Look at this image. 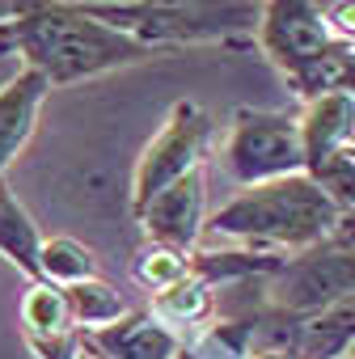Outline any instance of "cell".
Segmentation results:
<instances>
[{"mask_svg":"<svg viewBox=\"0 0 355 359\" xmlns=\"http://www.w3.org/2000/svg\"><path fill=\"white\" fill-rule=\"evenodd\" d=\"M5 55H22V64L51 89H64L114 68L156 60L161 51L98 22L85 13V5H18L9 22H0V60Z\"/></svg>","mask_w":355,"mask_h":359,"instance_id":"1","label":"cell"},{"mask_svg":"<svg viewBox=\"0 0 355 359\" xmlns=\"http://www.w3.org/2000/svg\"><path fill=\"white\" fill-rule=\"evenodd\" d=\"M338 212L334 203L313 187L309 173H292L267 187H250L241 195H233L220 212L208 216V233L216 237H233L246 241L262 254H304L313 245H321L334 229Z\"/></svg>","mask_w":355,"mask_h":359,"instance_id":"2","label":"cell"},{"mask_svg":"<svg viewBox=\"0 0 355 359\" xmlns=\"http://www.w3.org/2000/svg\"><path fill=\"white\" fill-rule=\"evenodd\" d=\"M254 43L292 81L300 102L330 93L334 60L347 51V43H338V34L330 30L326 9L309 5V0H271V5H258Z\"/></svg>","mask_w":355,"mask_h":359,"instance_id":"3","label":"cell"},{"mask_svg":"<svg viewBox=\"0 0 355 359\" xmlns=\"http://www.w3.org/2000/svg\"><path fill=\"white\" fill-rule=\"evenodd\" d=\"M85 13H93L98 22L140 39L144 47L152 51H169L178 43H237L241 30H254L258 26V9L254 5H144V0H123V5H85Z\"/></svg>","mask_w":355,"mask_h":359,"instance_id":"4","label":"cell"},{"mask_svg":"<svg viewBox=\"0 0 355 359\" xmlns=\"http://www.w3.org/2000/svg\"><path fill=\"white\" fill-rule=\"evenodd\" d=\"M220 165L237 187H267L279 177L304 173V148H300V118L292 110H233Z\"/></svg>","mask_w":355,"mask_h":359,"instance_id":"5","label":"cell"},{"mask_svg":"<svg viewBox=\"0 0 355 359\" xmlns=\"http://www.w3.org/2000/svg\"><path fill=\"white\" fill-rule=\"evenodd\" d=\"M355 292V254L351 250H334V245H313L296 258H288L267 287V313L283 325H296L321 309H330L334 300Z\"/></svg>","mask_w":355,"mask_h":359,"instance_id":"6","label":"cell"},{"mask_svg":"<svg viewBox=\"0 0 355 359\" xmlns=\"http://www.w3.org/2000/svg\"><path fill=\"white\" fill-rule=\"evenodd\" d=\"M212 144V114L195 102H178L165 118V127L152 135V144L144 148L135 177H131V212L140 216L161 191H169L173 182H182L187 173L203 169Z\"/></svg>","mask_w":355,"mask_h":359,"instance_id":"7","label":"cell"},{"mask_svg":"<svg viewBox=\"0 0 355 359\" xmlns=\"http://www.w3.org/2000/svg\"><path fill=\"white\" fill-rule=\"evenodd\" d=\"M135 220L144 224L148 241L191 254L195 241L203 237V224H208V177H203V169L187 173L182 182L161 191Z\"/></svg>","mask_w":355,"mask_h":359,"instance_id":"8","label":"cell"},{"mask_svg":"<svg viewBox=\"0 0 355 359\" xmlns=\"http://www.w3.org/2000/svg\"><path fill=\"white\" fill-rule=\"evenodd\" d=\"M81 346H89L98 359H178L187 342L178 330L156 321L148 309H135L102 330L81 334Z\"/></svg>","mask_w":355,"mask_h":359,"instance_id":"9","label":"cell"},{"mask_svg":"<svg viewBox=\"0 0 355 359\" xmlns=\"http://www.w3.org/2000/svg\"><path fill=\"white\" fill-rule=\"evenodd\" d=\"M22 334L39 359H76L81 330L72 321L64 287L43 283V279L30 283V292L22 296Z\"/></svg>","mask_w":355,"mask_h":359,"instance_id":"10","label":"cell"},{"mask_svg":"<svg viewBox=\"0 0 355 359\" xmlns=\"http://www.w3.org/2000/svg\"><path fill=\"white\" fill-rule=\"evenodd\" d=\"M355 346V292L334 300L330 309L288 325L279 355L288 359H347Z\"/></svg>","mask_w":355,"mask_h":359,"instance_id":"11","label":"cell"},{"mask_svg":"<svg viewBox=\"0 0 355 359\" xmlns=\"http://www.w3.org/2000/svg\"><path fill=\"white\" fill-rule=\"evenodd\" d=\"M47 93H51V85L30 68H22L13 81L0 85V173H5L18 161V152L30 144Z\"/></svg>","mask_w":355,"mask_h":359,"instance_id":"12","label":"cell"},{"mask_svg":"<svg viewBox=\"0 0 355 359\" xmlns=\"http://www.w3.org/2000/svg\"><path fill=\"white\" fill-rule=\"evenodd\" d=\"M300 118V148H304V173L321 161H330L334 152H342L351 144L355 131V102L347 93H321L313 102H304Z\"/></svg>","mask_w":355,"mask_h":359,"instance_id":"13","label":"cell"},{"mask_svg":"<svg viewBox=\"0 0 355 359\" xmlns=\"http://www.w3.org/2000/svg\"><path fill=\"white\" fill-rule=\"evenodd\" d=\"M39 250H43V233L30 220V212L0 187V258L13 262L30 283H39Z\"/></svg>","mask_w":355,"mask_h":359,"instance_id":"14","label":"cell"},{"mask_svg":"<svg viewBox=\"0 0 355 359\" xmlns=\"http://www.w3.org/2000/svg\"><path fill=\"white\" fill-rule=\"evenodd\" d=\"M156 321H165L169 330L173 325H199L216 313V287H208L203 279L187 275L182 283H173L165 292L152 296V309H148Z\"/></svg>","mask_w":355,"mask_h":359,"instance_id":"15","label":"cell"},{"mask_svg":"<svg viewBox=\"0 0 355 359\" xmlns=\"http://www.w3.org/2000/svg\"><path fill=\"white\" fill-rule=\"evenodd\" d=\"M39 279L55 283V287H72V283L98 279V258L76 237H51L39 250Z\"/></svg>","mask_w":355,"mask_h":359,"instance_id":"16","label":"cell"},{"mask_svg":"<svg viewBox=\"0 0 355 359\" xmlns=\"http://www.w3.org/2000/svg\"><path fill=\"white\" fill-rule=\"evenodd\" d=\"M64 296H68V309H72V321H76V330H81V334L102 330V325H110V321H119V317L127 313L123 296H119L106 279L72 283V287H64Z\"/></svg>","mask_w":355,"mask_h":359,"instance_id":"17","label":"cell"},{"mask_svg":"<svg viewBox=\"0 0 355 359\" xmlns=\"http://www.w3.org/2000/svg\"><path fill=\"white\" fill-rule=\"evenodd\" d=\"M131 275H135V283H140V287H148V292L156 296V292H165V287H173V283H182V279L191 275V254L148 241V245L135 254Z\"/></svg>","mask_w":355,"mask_h":359,"instance_id":"18","label":"cell"},{"mask_svg":"<svg viewBox=\"0 0 355 359\" xmlns=\"http://www.w3.org/2000/svg\"><path fill=\"white\" fill-rule=\"evenodd\" d=\"M309 177H313V187L334 203V212H351L355 208V152H347V148L334 152L330 161L313 165Z\"/></svg>","mask_w":355,"mask_h":359,"instance_id":"19","label":"cell"},{"mask_svg":"<svg viewBox=\"0 0 355 359\" xmlns=\"http://www.w3.org/2000/svg\"><path fill=\"white\" fill-rule=\"evenodd\" d=\"M330 93H347L355 102V47H347L338 60H334V72H330Z\"/></svg>","mask_w":355,"mask_h":359,"instance_id":"20","label":"cell"},{"mask_svg":"<svg viewBox=\"0 0 355 359\" xmlns=\"http://www.w3.org/2000/svg\"><path fill=\"white\" fill-rule=\"evenodd\" d=\"M326 245H334V250H351V254H355V208H351V212H338V220H334Z\"/></svg>","mask_w":355,"mask_h":359,"instance_id":"21","label":"cell"},{"mask_svg":"<svg viewBox=\"0 0 355 359\" xmlns=\"http://www.w3.org/2000/svg\"><path fill=\"white\" fill-rule=\"evenodd\" d=\"M13 13H18V5H5V0H0V22H9Z\"/></svg>","mask_w":355,"mask_h":359,"instance_id":"22","label":"cell"},{"mask_svg":"<svg viewBox=\"0 0 355 359\" xmlns=\"http://www.w3.org/2000/svg\"><path fill=\"white\" fill-rule=\"evenodd\" d=\"M347 152H355V131H351V144H347Z\"/></svg>","mask_w":355,"mask_h":359,"instance_id":"23","label":"cell"},{"mask_svg":"<svg viewBox=\"0 0 355 359\" xmlns=\"http://www.w3.org/2000/svg\"><path fill=\"white\" fill-rule=\"evenodd\" d=\"M262 359H288V355H262Z\"/></svg>","mask_w":355,"mask_h":359,"instance_id":"24","label":"cell"},{"mask_svg":"<svg viewBox=\"0 0 355 359\" xmlns=\"http://www.w3.org/2000/svg\"><path fill=\"white\" fill-rule=\"evenodd\" d=\"M351 359H355V346H351Z\"/></svg>","mask_w":355,"mask_h":359,"instance_id":"25","label":"cell"}]
</instances>
